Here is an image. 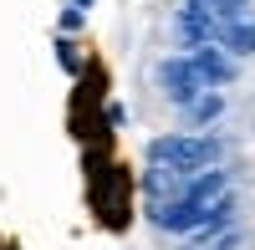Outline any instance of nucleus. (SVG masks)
I'll return each instance as SVG.
<instances>
[{"instance_id":"f257e3e1","label":"nucleus","mask_w":255,"mask_h":250,"mask_svg":"<svg viewBox=\"0 0 255 250\" xmlns=\"http://www.w3.org/2000/svg\"><path fill=\"white\" fill-rule=\"evenodd\" d=\"M235 215V194H230V174L225 169H209L194 179V189L179 194V199H158L148 204V220L168 235H199L209 225H230Z\"/></svg>"},{"instance_id":"f03ea898","label":"nucleus","mask_w":255,"mask_h":250,"mask_svg":"<svg viewBox=\"0 0 255 250\" xmlns=\"http://www.w3.org/2000/svg\"><path fill=\"white\" fill-rule=\"evenodd\" d=\"M148 163L158 169H179V174H209L225 163V143L209 133H168L148 143Z\"/></svg>"},{"instance_id":"7ed1b4c3","label":"nucleus","mask_w":255,"mask_h":250,"mask_svg":"<svg viewBox=\"0 0 255 250\" xmlns=\"http://www.w3.org/2000/svg\"><path fill=\"white\" fill-rule=\"evenodd\" d=\"M158 87H163V97L168 102H179V108H189L194 97H204V92H215V82H209L199 67H194V56H168V61H158Z\"/></svg>"},{"instance_id":"20e7f679","label":"nucleus","mask_w":255,"mask_h":250,"mask_svg":"<svg viewBox=\"0 0 255 250\" xmlns=\"http://www.w3.org/2000/svg\"><path fill=\"white\" fill-rule=\"evenodd\" d=\"M189 10H199L215 31H225V26H235V20H250L255 15L250 0H189Z\"/></svg>"},{"instance_id":"39448f33","label":"nucleus","mask_w":255,"mask_h":250,"mask_svg":"<svg viewBox=\"0 0 255 250\" xmlns=\"http://www.w3.org/2000/svg\"><path fill=\"white\" fill-rule=\"evenodd\" d=\"M189 56H194V67H199V72H204L209 82H215V87L235 82V56H230V51L220 46V41H209V46H194Z\"/></svg>"},{"instance_id":"423d86ee","label":"nucleus","mask_w":255,"mask_h":250,"mask_svg":"<svg viewBox=\"0 0 255 250\" xmlns=\"http://www.w3.org/2000/svg\"><path fill=\"white\" fill-rule=\"evenodd\" d=\"M174 26H179V41H184L189 51H194V46H209V41H220V31L209 26V20H204L199 10H189V5L174 15Z\"/></svg>"},{"instance_id":"0eeeda50","label":"nucleus","mask_w":255,"mask_h":250,"mask_svg":"<svg viewBox=\"0 0 255 250\" xmlns=\"http://www.w3.org/2000/svg\"><path fill=\"white\" fill-rule=\"evenodd\" d=\"M220 46H225L230 56H255V15L225 26V31H220Z\"/></svg>"},{"instance_id":"6e6552de","label":"nucleus","mask_w":255,"mask_h":250,"mask_svg":"<svg viewBox=\"0 0 255 250\" xmlns=\"http://www.w3.org/2000/svg\"><path fill=\"white\" fill-rule=\"evenodd\" d=\"M220 113H225V97H220V87H215V92H204V97H194V102L184 108V118L194 123V128H204V123H215Z\"/></svg>"},{"instance_id":"1a4fd4ad","label":"nucleus","mask_w":255,"mask_h":250,"mask_svg":"<svg viewBox=\"0 0 255 250\" xmlns=\"http://www.w3.org/2000/svg\"><path fill=\"white\" fill-rule=\"evenodd\" d=\"M56 61H61L67 72H77V51H72V41H56Z\"/></svg>"},{"instance_id":"9d476101","label":"nucleus","mask_w":255,"mask_h":250,"mask_svg":"<svg viewBox=\"0 0 255 250\" xmlns=\"http://www.w3.org/2000/svg\"><path fill=\"white\" fill-rule=\"evenodd\" d=\"M220 250H240V235H235V240H225V245H220Z\"/></svg>"},{"instance_id":"9b49d317","label":"nucleus","mask_w":255,"mask_h":250,"mask_svg":"<svg viewBox=\"0 0 255 250\" xmlns=\"http://www.w3.org/2000/svg\"><path fill=\"white\" fill-rule=\"evenodd\" d=\"M77 5H92V0H77Z\"/></svg>"}]
</instances>
